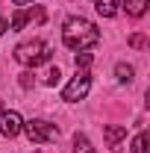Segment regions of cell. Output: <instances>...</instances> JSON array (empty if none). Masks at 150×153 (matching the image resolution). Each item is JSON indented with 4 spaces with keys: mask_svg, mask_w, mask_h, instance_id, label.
I'll list each match as a JSON object with an SVG mask.
<instances>
[{
    "mask_svg": "<svg viewBox=\"0 0 150 153\" xmlns=\"http://www.w3.org/2000/svg\"><path fill=\"white\" fill-rule=\"evenodd\" d=\"M62 41H65L68 50L82 53V50H88V47H94L100 41V30L85 18H68L65 27H62Z\"/></svg>",
    "mask_w": 150,
    "mask_h": 153,
    "instance_id": "1",
    "label": "cell"
},
{
    "mask_svg": "<svg viewBox=\"0 0 150 153\" xmlns=\"http://www.w3.org/2000/svg\"><path fill=\"white\" fill-rule=\"evenodd\" d=\"M50 47L44 44V41H24L15 47V59H18L21 65H27V68H38V65H44V62H50Z\"/></svg>",
    "mask_w": 150,
    "mask_h": 153,
    "instance_id": "2",
    "label": "cell"
},
{
    "mask_svg": "<svg viewBox=\"0 0 150 153\" xmlns=\"http://www.w3.org/2000/svg\"><path fill=\"white\" fill-rule=\"evenodd\" d=\"M24 133H27V138L33 144H47V141L59 138V127L50 124V121H44V118H33V121L24 124Z\"/></svg>",
    "mask_w": 150,
    "mask_h": 153,
    "instance_id": "3",
    "label": "cell"
},
{
    "mask_svg": "<svg viewBox=\"0 0 150 153\" xmlns=\"http://www.w3.org/2000/svg\"><path fill=\"white\" fill-rule=\"evenodd\" d=\"M88 88H91V74L88 71H76V76L65 85V91H62V100H68V103H76V100H82V97L88 94Z\"/></svg>",
    "mask_w": 150,
    "mask_h": 153,
    "instance_id": "4",
    "label": "cell"
},
{
    "mask_svg": "<svg viewBox=\"0 0 150 153\" xmlns=\"http://www.w3.org/2000/svg\"><path fill=\"white\" fill-rule=\"evenodd\" d=\"M21 130H24V121H21L18 112H0V135L15 138Z\"/></svg>",
    "mask_w": 150,
    "mask_h": 153,
    "instance_id": "5",
    "label": "cell"
},
{
    "mask_svg": "<svg viewBox=\"0 0 150 153\" xmlns=\"http://www.w3.org/2000/svg\"><path fill=\"white\" fill-rule=\"evenodd\" d=\"M103 138H106V147L121 150V141L127 138V127L124 124H106L103 127Z\"/></svg>",
    "mask_w": 150,
    "mask_h": 153,
    "instance_id": "6",
    "label": "cell"
},
{
    "mask_svg": "<svg viewBox=\"0 0 150 153\" xmlns=\"http://www.w3.org/2000/svg\"><path fill=\"white\" fill-rule=\"evenodd\" d=\"M150 0H124V9L130 12L132 18H138V15H144V9H147Z\"/></svg>",
    "mask_w": 150,
    "mask_h": 153,
    "instance_id": "7",
    "label": "cell"
},
{
    "mask_svg": "<svg viewBox=\"0 0 150 153\" xmlns=\"http://www.w3.org/2000/svg\"><path fill=\"white\" fill-rule=\"evenodd\" d=\"M97 12H100L103 18H115V12H118V0H97Z\"/></svg>",
    "mask_w": 150,
    "mask_h": 153,
    "instance_id": "8",
    "label": "cell"
},
{
    "mask_svg": "<svg viewBox=\"0 0 150 153\" xmlns=\"http://www.w3.org/2000/svg\"><path fill=\"white\" fill-rule=\"evenodd\" d=\"M132 153H150V135L147 133H138L135 141H132Z\"/></svg>",
    "mask_w": 150,
    "mask_h": 153,
    "instance_id": "9",
    "label": "cell"
},
{
    "mask_svg": "<svg viewBox=\"0 0 150 153\" xmlns=\"http://www.w3.org/2000/svg\"><path fill=\"white\" fill-rule=\"evenodd\" d=\"M74 153H94L91 141H88L82 133H76V135H74Z\"/></svg>",
    "mask_w": 150,
    "mask_h": 153,
    "instance_id": "10",
    "label": "cell"
},
{
    "mask_svg": "<svg viewBox=\"0 0 150 153\" xmlns=\"http://www.w3.org/2000/svg\"><path fill=\"white\" fill-rule=\"evenodd\" d=\"M115 74H118L121 82H132V74H135V71H132V65H124V62H121V65L115 68Z\"/></svg>",
    "mask_w": 150,
    "mask_h": 153,
    "instance_id": "11",
    "label": "cell"
},
{
    "mask_svg": "<svg viewBox=\"0 0 150 153\" xmlns=\"http://www.w3.org/2000/svg\"><path fill=\"white\" fill-rule=\"evenodd\" d=\"M24 15H27V21H36V24H44V18H47L41 6H36V9H30V12H24Z\"/></svg>",
    "mask_w": 150,
    "mask_h": 153,
    "instance_id": "12",
    "label": "cell"
},
{
    "mask_svg": "<svg viewBox=\"0 0 150 153\" xmlns=\"http://www.w3.org/2000/svg\"><path fill=\"white\" fill-rule=\"evenodd\" d=\"M76 71H85V68H88V65H91V53H85V50H82V53H76Z\"/></svg>",
    "mask_w": 150,
    "mask_h": 153,
    "instance_id": "13",
    "label": "cell"
},
{
    "mask_svg": "<svg viewBox=\"0 0 150 153\" xmlns=\"http://www.w3.org/2000/svg\"><path fill=\"white\" fill-rule=\"evenodd\" d=\"M130 47H135V50L147 47V36H141V33H135V36H130Z\"/></svg>",
    "mask_w": 150,
    "mask_h": 153,
    "instance_id": "14",
    "label": "cell"
},
{
    "mask_svg": "<svg viewBox=\"0 0 150 153\" xmlns=\"http://www.w3.org/2000/svg\"><path fill=\"white\" fill-rule=\"evenodd\" d=\"M18 82H21V88H33V85H36V76L30 74V71H24V74H21V79H18Z\"/></svg>",
    "mask_w": 150,
    "mask_h": 153,
    "instance_id": "15",
    "label": "cell"
},
{
    "mask_svg": "<svg viewBox=\"0 0 150 153\" xmlns=\"http://www.w3.org/2000/svg\"><path fill=\"white\" fill-rule=\"evenodd\" d=\"M59 79H62V71H59V68H50V71H47V79H44V82H47V85H56Z\"/></svg>",
    "mask_w": 150,
    "mask_h": 153,
    "instance_id": "16",
    "label": "cell"
},
{
    "mask_svg": "<svg viewBox=\"0 0 150 153\" xmlns=\"http://www.w3.org/2000/svg\"><path fill=\"white\" fill-rule=\"evenodd\" d=\"M24 24H27V15L24 12H15L12 15V30H24Z\"/></svg>",
    "mask_w": 150,
    "mask_h": 153,
    "instance_id": "17",
    "label": "cell"
},
{
    "mask_svg": "<svg viewBox=\"0 0 150 153\" xmlns=\"http://www.w3.org/2000/svg\"><path fill=\"white\" fill-rule=\"evenodd\" d=\"M6 30H9V21H3V18H0V36H3Z\"/></svg>",
    "mask_w": 150,
    "mask_h": 153,
    "instance_id": "18",
    "label": "cell"
},
{
    "mask_svg": "<svg viewBox=\"0 0 150 153\" xmlns=\"http://www.w3.org/2000/svg\"><path fill=\"white\" fill-rule=\"evenodd\" d=\"M15 6H24V3H33V0H12Z\"/></svg>",
    "mask_w": 150,
    "mask_h": 153,
    "instance_id": "19",
    "label": "cell"
},
{
    "mask_svg": "<svg viewBox=\"0 0 150 153\" xmlns=\"http://www.w3.org/2000/svg\"><path fill=\"white\" fill-rule=\"evenodd\" d=\"M0 112H3V103H0Z\"/></svg>",
    "mask_w": 150,
    "mask_h": 153,
    "instance_id": "20",
    "label": "cell"
}]
</instances>
